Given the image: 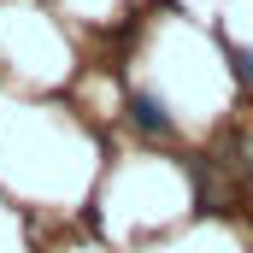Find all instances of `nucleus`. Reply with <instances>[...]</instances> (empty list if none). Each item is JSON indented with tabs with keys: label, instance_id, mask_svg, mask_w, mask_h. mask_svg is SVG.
I'll return each instance as SVG.
<instances>
[{
	"label": "nucleus",
	"instance_id": "2",
	"mask_svg": "<svg viewBox=\"0 0 253 253\" xmlns=\"http://www.w3.org/2000/svg\"><path fill=\"white\" fill-rule=\"evenodd\" d=\"M224 53H230V65H236V77L253 83V53H248V47H230V42H224Z\"/></svg>",
	"mask_w": 253,
	"mask_h": 253
},
{
	"label": "nucleus",
	"instance_id": "1",
	"mask_svg": "<svg viewBox=\"0 0 253 253\" xmlns=\"http://www.w3.org/2000/svg\"><path fill=\"white\" fill-rule=\"evenodd\" d=\"M129 124L147 129V135H171V112L159 94H129Z\"/></svg>",
	"mask_w": 253,
	"mask_h": 253
}]
</instances>
